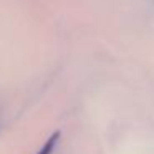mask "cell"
<instances>
[{"instance_id": "1", "label": "cell", "mask_w": 154, "mask_h": 154, "mask_svg": "<svg viewBox=\"0 0 154 154\" xmlns=\"http://www.w3.org/2000/svg\"><path fill=\"white\" fill-rule=\"evenodd\" d=\"M58 137H60V133H53L50 137H48L47 143L43 144V147L38 151V154H51V151H53V147H55V144H57Z\"/></svg>"}]
</instances>
